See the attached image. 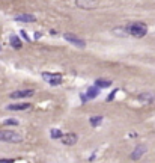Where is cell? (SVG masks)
<instances>
[{"mask_svg": "<svg viewBox=\"0 0 155 163\" xmlns=\"http://www.w3.org/2000/svg\"><path fill=\"white\" fill-rule=\"evenodd\" d=\"M128 29V35L134 36V38H143L146 33H148V26L142 21H134V23H130L127 26Z\"/></svg>", "mask_w": 155, "mask_h": 163, "instance_id": "6da1fadb", "label": "cell"}, {"mask_svg": "<svg viewBox=\"0 0 155 163\" xmlns=\"http://www.w3.org/2000/svg\"><path fill=\"white\" fill-rule=\"evenodd\" d=\"M0 142L20 143V142H23V136L14 130H0Z\"/></svg>", "mask_w": 155, "mask_h": 163, "instance_id": "7a4b0ae2", "label": "cell"}, {"mask_svg": "<svg viewBox=\"0 0 155 163\" xmlns=\"http://www.w3.org/2000/svg\"><path fill=\"white\" fill-rule=\"evenodd\" d=\"M42 79H44V82H47L48 85H51V86H59L63 82V77L59 73H42Z\"/></svg>", "mask_w": 155, "mask_h": 163, "instance_id": "3957f363", "label": "cell"}, {"mask_svg": "<svg viewBox=\"0 0 155 163\" xmlns=\"http://www.w3.org/2000/svg\"><path fill=\"white\" fill-rule=\"evenodd\" d=\"M63 38H65L69 44L78 47V48H84V47H86V41H84V39H82V38H78V36H75V35H72V33H69V32L63 33Z\"/></svg>", "mask_w": 155, "mask_h": 163, "instance_id": "277c9868", "label": "cell"}, {"mask_svg": "<svg viewBox=\"0 0 155 163\" xmlns=\"http://www.w3.org/2000/svg\"><path fill=\"white\" fill-rule=\"evenodd\" d=\"M75 6L78 9H84V11H90L98 6V0H75Z\"/></svg>", "mask_w": 155, "mask_h": 163, "instance_id": "5b68a950", "label": "cell"}, {"mask_svg": "<svg viewBox=\"0 0 155 163\" xmlns=\"http://www.w3.org/2000/svg\"><path fill=\"white\" fill-rule=\"evenodd\" d=\"M59 140L63 143V145H66V147H72V145H75V143H77L78 136H77L75 133H63V134H62V138H60Z\"/></svg>", "mask_w": 155, "mask_h": 163, "instance_id": "8992f818", "label": "cell"}, {"mask_svg": "<svg viewBox=\"0 0 155 163\" xmlns=\"http://www.w3.org/2000/svg\"><path fill=\"white\" fill-rule=\"evenodd\" d=\"M33 94H35L33 89H23V91H15V92L9 94V97L12 100H20V98H30L33 97Z\"/></svg>", "mask_w": 155, "mask_h": 163, "instance_id": "52a82bcc", "label": "cell"}, {"mask_svg": "<svg viewBox=\"0 0 155 163\" xmlns=\"http://www.w3.org/2000/svg\"><path fill=\"white\" fill-rule=\"evenodd\" d=\"M30 109H32L30 103H17V104H11L6 107V110H11V112H26Z\"/></svg>", "mask_w": 155, "mask_h": 163, "instance_id": "ba28073f", "label": "cell"}, {"mask_svg": "<svg viewBox=\"0 0 155 163\" xmlns=\"http://www.w3.org/2000/svg\"><path fill=\"white\" fill-rule=\"evenodd\" d=\"M143 154H146V147L140 143V145H137V147L134 148V151L131 152L130 159H131V160H140V159L143 157Z\"/></svg>", "mask_w": 155, "mask_h": 163, "instance_id": "9c48e42d", "label": "cell"}, {"mask_svg": "<svg viewBox=\"0 0 155 163\" xmlns=\"http://www.w3.org/2000/svg\"><path fill=\"white\" fill-rule=\"evenodd\" d=\"M15 21H20V23H35L36 21V17L32 15V14H18L14 17Z\"/></svg>", "mask_w": 155, "mask_h": 163, "instance_id": "30bf717a", "label": "cell"}, {"mask_svg": "<svg viewBox=\"0 0 155 163\" xmlns=\"http://www.w3.org/2000/svg\"><path fill=\"white\" fill-rule=\"evenodd\" d=\"M137 100L140 103H155V94L154 92H142L137 95Z\"/></svg>", "mask_w": 155, "mask_h": 163, "instance_id": "8fae6325", "label": "cell"}, {"mask_svg": "<svg viewBox=\"0 0 155 163\" xmlns=\"http://www.w3.org/2000/svg\"><path fill=\"white\" fill-rule=\"evenodd\" d=\"M113 82L108 80V79H96L95 80V86L99 89H104V88H110Z\"/></svg>", "mask_w": 155, "mask_h": 163, "instance_id": "7c38bea8", "label": "cell"}, {"mask_svg": "<svg viewBox=\"0 0 155 163\" xmlns=\"http://www.w3.org/2000/svg\"><path fill=\"white\" fill-rule=\"evenodd\" d=\"M99 88H96V86H92V88H89L87 89V92H86V97L89 98V100H92V98H96L98 95H99Z\"/></svg>", "mask_w": 155, "mask_h": 163, "instance_id": "4fadbf2b", "label": "cell"}, {"mask_svg": "<svg viewBox=\"0 0 155 163\" xmlns=\"http://www.w3.org/2000/svg\"><path fill=\"white\" fill-rule=\"evenodd\" d=\"M9 41H11V46L14 47V48H15V50H20V48H21V41H20V38H18V36H15V35H12L11 36V39H9Z\"/></svg>", "mask_w": 155, "mask_h": 163, "instance_id": "5bb4252c", "label": "cell"}, {"mask_svg": "<svg viewBox=\"0 0 155 163\" xmlns=\"http://www.w3.org/2000/svg\"><path fill=\"white\" fill-rule=\"evenodd\" d=\"M113 33L118 36H128V29H127V26L125 27H115Z\"/></svg>", "mask_w": 155, "mask_h": 163, "instance_id": "9a60e30c", "label": "cell"}, {"mask_svg": "<svg viewBox=\"0 0 155 163\" xmlns=\"http://www.w3.org/2000/svg\"><path fill=\"white\" fill-rule=\"evenodd\" d=\"M89 122H90L92 127H98V126H101V122H103V117H90L89 118Z\"/></svg>", "mask_w": 155, "mask_h": 163, "instance_id": "2e32d148", "label": "cell"}, {"mask_svg": "<svg viewBox=\"0 0 155 163\" xmlns=\"http://www.w3.org/2000/svg\"><path fill=\"white\" fill-rule=\"evenodd\" d=\"M62 134H63V131L59 130V128H53V130H50V136H51V139H60Z\"/></svg>", "mask_w": 155, "mask_h": 163, "instance_id": "e0dca14e", "label": "cell"}, {"mask_svg": "<svg viewBox=\"0 0 155 163\" xmlns=\"http://www.w3.org/2000/svg\"><path fill=\"white\" fill-rule=\"evenodd\" d=\"M3 126H18V121L17 119H5Z\"/></svg>", "mask_w": 155, "mask_h": 163, "instance_id": "ac0fdd59", "label": "cell"}, {"mask_svg": "<svg viewBox=\"0 0 155 163\" xmlns=\"http://www.w3.org/2000/svg\"><path fill=\"white\" fill-rule=\"evenodd\" d=\"M116 94H118V89H115V91H111V94L110 95H107V101H111V100H115V97H116Z\"/></svg>", "mask_w": 155, "mask_h": 163, "instance_id": "d6986e66", "label": "cell"}, {"mask_svg": "<svg viewBox=\"0 0 155 163\" xmlns=\"http://www.w3.org/2000/svg\"><path fill=\"white\" fill-rule=\"evenodd\" d=\"M20 33H21V38H23V39H26V41H27V42H29V41H30V38H29V36H27V33H26V30H21V32H20Z\"/></svg>", "mask_w": 155, "mask_h": 163, "instance_id": "ffe728a7", "label": "cell"}, {"mask_svg": "<svg viewBox=\"0 0 155 163\" xmlns=\"http://www.w3.org/2000/svg\"><path fill=\"white\" fill-rule=\"evenodd\" d=\"M80 97H82V101H87V100H89V98H87V97H86V95H84V94H82V95H80Z\"/></svg>", "mask_w": 155, "mask_h": 163, "instance_id": "44dd1931", "label": "cell"}, {"mask_svg": "<svg viewBox=\"0 0 155 163\" xmlns=\"http://www.w3.org/2000/svg\"><path fill=\"white\" fill-rule=\"evenodd\" d=\"M41 38V33L39 32H35V39H39Z\"/></svg>", "mask_w": 155, "mask_h": 163, "instance_id": "7402d4cb", "label": "cell"}, {"mask_svg": "<svg viewBox=\"0 0 155 163\" xmlns=\"http://www.w3.org/2000/svg\"><path fill=\"white\" fill-rule=\"evenodd\" d=\"M0 50H2V47H0Z\"/></svg>", "mask_w": 155, "mask_h": 163, "instance_id": "603a6c76", "label": "cell"}]
</instances>
